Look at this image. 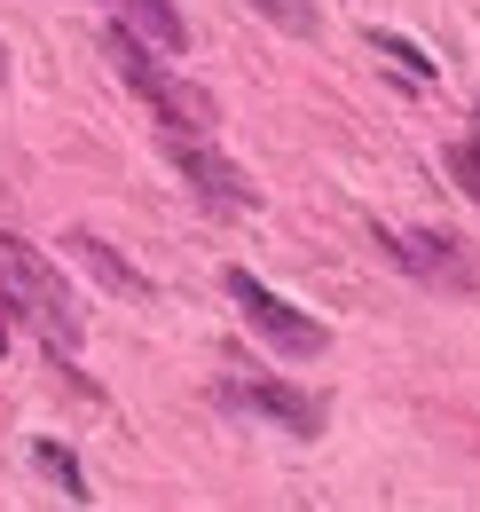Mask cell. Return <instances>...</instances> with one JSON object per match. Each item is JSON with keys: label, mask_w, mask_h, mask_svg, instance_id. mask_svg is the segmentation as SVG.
Listing matches in <instances>:
<instances>
[{"label": "cell", "mask_w": 480, "mask_h": 512, "mask_svg": "<svg viewBox=\"0 0 480 512\" xmlns=\"http://www.w3.org/2000/svg\"><path fill=\"white\" fill-rule=\"evenodd\" d=\"M111 64H119V79L158 111V127L166 134H213L221 127V103L205 95V87H189V79H174V71H158V48L142 40V32H126V24H111Z\"/></svg>", "instance_id": "obj_1"}, {"label": "cell", "mask_w": 480, "mask_h": 512, "mask_svg": "<svg viewBox=\"0 0 480 512\" xmlns=\"http://www.w3.org/2000/svg\"><path fill=\"white\" fill-rule=\"evenodd\" d=\"M0 308H8V316L24 308V316L56 339V355H71L79 331H87V323H79V300H71V284H63L56 268H48V253L24 245V237H0Z\"/></svg>", "instance_id": "obj_2"}, {"label": "cell", "mask_w": 480, "mask_h": 512, "mask_svg": "<svg viewBox=\"0 0 480 512\" xmlns=\"http://www.w3.org/2000/svg\"><path fill=\"white\" fill-rule=\"evenodd\" d=\"M378 245L394 253L402 276H418L425 292H457V300L480 292V260L457 229H378Z\"/></svg>", "instance_id": "obj_3"}, {"label": "cell", "mask_w": 480, "mask_h": 512, "mask_svg": "<svg viewBox=\"0 0 480 512\" xmlns=\"http://www.w3.org/2000/svg\"><path fill=\"white\" fill-rule=\"evenodd\" d=\"M221 284H229L237 316L252 323V331H260V339H268L276 355H292V363H300V355H323V347H331V323H315V316H300L292 300H276V292H268V284L252 276V268H229Z\"/></svg>", "instance_id": "obj_4"}, {"label": "cell", "mask_w": 480, "mask_h": 512, "mask_svg": "<svg viewBox=\"0 0 480 512\" xmlns=\"http://www.w3.org/2000/svg\"><path fill=\"white\" fill-rule=\"evenodd\" d=\"M166 158H174V174L205 197L213 213H237V205H252V197H260L237 166L221 158V150H205V134H166Z\"/></svg>", "instance_id": "obj_5"}, {"label": "cell", "mask_w": 480, "mask_h": 512, "mask_svg": "<svg viewBox=\"0 0 480 512\" xmlns=\"http://www.w3.org/2000/svg\"><path fill=\"white\" fill-rule=\"evenodd\" d=\"M237 418H268V426H292V434H315V418H323V402L300 394V386H276V379H221L213 386Z\"/></svg>", "instance_id": "obj_6"}, {"label": "cell", "mask_w": 480, "mask_h": 512, "mask_svg": "<svg viewBox=\"0 0 480 512\" xmlns=\"http://www.w3.org/2000/svg\"><path fill=\"white\" fill-rule=\"evenodd\" d=\"M111 16H119L126 32H142L158 56H181V48H189V32H181V8H174V0H111Z\"/></svg>", "instance_id": "obj_7"}, {"label": "cell", "mask_w": 480, "mask_h": 512, "mask_svg": "<svg viewBox=\"0 0 480 512\" xmlns=\"http://www.w3.org/2000/svg\"><path fill=\"white\" fill-rule=\"evenodd\" d=\"M63 245H71V253L87 260V268H95V276H103V284H119L126 300H150V276H142V268H126L119 253H111V245H103V237H87V229H71V237H63Z\"/></svg>", "instance_id": "obj_8"}, {"label": "cell", "mask_w": 480, "mask_h": 512, "mask_svg": "<svg viewBox=\"0 0 480 512\" xmlns=\"http://www.w3.org/2000/svg\"><path fill=\"white\" fill-rule=\"evenodd\" d=\"M32 457H40V473L56 481V489L71 497V505H95V489H87V473H79V457H71L63 442H32Z\"/></svg>", "instance_id": "obj_9"}, {"label": "cell", "mask_w": 480, "mask_h": 512, "mask_svg": "<svg viewBox=\"0 0 480 512\" xmlns=\"http://www.w3.org/2000/svg\"><path fill=\"white\" fill-rule=\"evenodd\" d=\"M244 8H260L276 32H300V40L315 32V24H323V16H315V0H244Z\"/></svg>", "instance_id": "obj_10"}, {"label": "cell", "mask_w": 480, "mask_h": 512, "mask_svg": "<svg viewBox=\"0 0 480 512\" xmlns=\"http://www.w3.org/2000/svg\"><path fill=\"white\" fill-rule=\"evenodd\" d=\"M449 174H457V190L480 205V119H473V134H465V142H449Z\"/></svg>", "instance_id": "obj_11"}, {"label": "cell", "mask_w": 480, "mask_h": 512, "mask_svg": "<svg viewBox=\"0 0 480 512\" xmlns=\"http://www.w3.org/2000/svg\"><path fill=\"white\" fill-rule=\"evenodd\" d=\"M370 48H378L386 64H402V71H410V79H425V87H433V64H425V48H410L402 32H370Z\"/></svg>", "instance_id": "obj_12"}, {"label": "cell", "mask_w": 480, "mask_h": 512, "mask_svg": "<svg viewBox=\"0 0 480 512\" xmlns=\"http://www.w3.org/2000/svg\"><path fill=\"white\" fill-rule=\"evenodd\" d=\"M0 355H8V308H0Z\"/></svg>", "instance_id": "obj_13"}, {"label": "cell", "mask_w": 480, "mask_h": 512, "mask_svg": "<svg viewBox=\"0 0 480 512\" xmlns=\"http://www.w3.org/2000/svg\"><path fill=\"white\" fill-rule=\"evenodd\" d=\"M0 87H8V48H0Z\"/></svg>", "instance_id": "obj_14"}]
</instances>
